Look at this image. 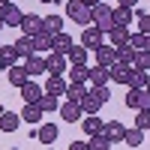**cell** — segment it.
Wrapping results in <instances>:
<instances>
[{
	"label": "cell",
	"mask_w": 150,
	"mask_h": 150,
	"mask_svg": "<svg viewBox=\"0 0 150 150\" xmlns=\"http://www.w3.org/2000/svg\"><path fill=\"white\" fill-rule=\"evenodd\" d=\"M66 18L75 21V24H84V27H90V24H93L90 6H84L81 0H69V3H66Z\"/></svg>",
	"instance_id": "obj_2"
},
{
	"label": "cell",
	"mask_w": 150,
	"mask_h": 150,
	"mask_svg": "<svg viewBox=\"0 0 150 150\" xmlns=\"http://www.w3.org/2000/svg\"><path fill=\"white\" fill-rule=\"evenodd\" d=\"M21 120H24V123H39V120H42V108L36 105V102H24V108H21Z\"/></svg>",
	"instance_id": "obj_24"
},
{
	"label": "cell",
	"mask_w": 150,
	"mask_h": 150,
	"mask_svg": "<svg viewBox=\"0 0 150 150\" xmlns=\"http://www.w3.org/2000/svg\"><path fill=\"white\" fill-rule=\"evenodd\" d=\"M132 60H135V48H132V45H120V48H117V63L132 66Z\"/></svg>",
	"instance_id": "obj_32"
},
{
	"label": "cell",
	"mask_w": 150,
	"mask_h": 150,
	"mask_svg": "<svg viewBox=\"0 0 150 150\" xmlns=\"http://www.w3.org/2000/svg\"><path fill=\"white\" fill-rule=\"evenodd\" d=\"M102 36H105V33L90 24V27H84V33H81V45L87 48V51H96V48L102 45Z\"/></svg>",
	"instance_id": "obj_4"
},
{
	"label": "cell",
	"mask_w": 150,
	"mask_h": 150,
	"mask_svg": "<svg viewBox=\"0 0 150 150\" xmlns=\"http://www.w3.org/2000/svg\"><path fill=\"white\" fill-rule=\"evenodd\" d=\"M21 126V114L15 111H0V132H15Z\"/></svg>",
	"instance_id": "obj_15"
},
{
	"label": "cell",
	"mask_w": 150,
	"mask_h": 150,
	"mask_svg": "<svg viewBox=\"0 0 150 150\" xmlns=\"http://www.w3.org/2000/svg\"><path fill=\"white\" fill-rule=\"evenodd\" d=\"M66 57H69V63H87V48L84 45H72Z\"/></svg>",
	"instance_id": "obj_34"
},
{
	"label": "cell",
	"mask_w": 150,
	"mask_h": 150,
	"mask_svg": "<svg viewBox=\"0 0 150 150\" xmlns=\"http://www.w3.org/2000/svg\"><path fill=\"white\" fill-rule=\"evenodd\" d=\"M66 81H63V75H48V81H45V93H54V96H66Z\"/></svg>",
	"instance_id": "obj_17"
},
{
	"label": "cell",
	"mask_w": 150,
	"mask_h": 150,
	"mask_svg": "<svg viewBox=\"0 0 150 150\" xmlns=\"http://www.w3.org/2000/svg\"><path fill=\"white\" fill-rule=\"evenodd\" d=\"M147 51H150V36H147Z\"/></svg>",
	"instance_id": "obj_48"
},
{
	"label": "cell",
	"mask_w": 150,
	"mask_h": 150,
	"mask_svg": "<svg viewBox=\"0 0 150 150\" xmlns=\"http://www.w3.org/2000/svg\"><path fill=\"white\" fill-rule=\"evenodd\" d=\"M135 126H138L141 132H147V129H150V108H141L138 114H135Z\"/></svg>",
	"instance_id": "obj_39"
},
{
	"label": "cell",
	"mask_w": 150,
	"mask_h": 150,
	"mask_svg": "<svg viewBox=\"0 0 150 150\" xmlns=\"http://www.w3.org/2000/svg\"><path fill=\"white\" fill-rule=\"evenodd\" d=\"M84 96H87V84H75V81H69V87H66V99L81 102Z\"/></svg>",
	"instance_id": "obj_30"
},
{
	"label": "cell",
	"mask_w": 150,
	"mask_h": 150,
	"mask_svg": "<svg viewBox=\"0 0 150 150\" xmlns=\"http://www.w3.org/2000/svg\"><path fill=\"white\" fill-rule=\"evenodd\" d=\"M81 3H84V6H90V9H93L96 3H102V0H81Z\"/></svg>",
	"instance_id": "obj_42"
},
{
	"label": "cell",
	"mask_w": 150,
	"mask_h": 150,
	"mask_svg": "<svg viewBox=\"0 0 150 150\" xmlns=\"http://www.w3.org/2000/svg\"><path fill=\"white\" fill-rule=\"evenodd\" d=\"M141 96H144V87H141V90H138V87H129L126 96H123V102H126V108L138 111V108H141Z\"/></svg>",
	"instance_id": "obj_27"
},
{
	"label": "cell",
	"mask_w": 150,
	"mask_h": 150,
	"mask_svg": "<svg viewBox=\"0 0 150 150\" xmlns=\"http://www.w3.org/2000/svg\"><path fill=\"white\" fill-rule=\"evenodd\" d=\"M138 0H120V6H135Z\"/></svg>",
	"instance_id": "obj_43"
},
{
	"label": "cell",
	"mask_w": 150,
	"mask_h": 150,
	"mask_svg": "<svg viewBox=\"0 0 150 150\" xmlns=\"http://www.w3.org/2000/svg\"><path fill=\"white\" fill-rule=\"evenodd\" d=\"M33 45H36V54H42V51H51V36H48L45 30L39 36H33Z\"/></svg>",
	"instance_id": "obj_36"
},
{
	"label": "cell",
	"mask_w": 150,
	"mask_h": 150,
	"mask_svg": "<svg viewBox=\"0 0 150 150\" xmlns=\"http://www.w3.org/2000/svg\"><path fill=\"white\" fill-rule=\"evenodd\" d=\"M126 87H138V90H141V87H147V72L132 66V75H129V84H126Z\"/></svg>",
	"instance_id": "obj_33"
},
{
	"label": "cell",
	"mask_w": 150,
	"mask_h": 150,
	"mask_svg": "<svg viewBox=\"0 0 150 150\" xmlns=\"http://www.w3.org/2000/svg\"><path fill=\"white\" fill-rule=\"evenodd\" d=\"M129 75H132V66H123V63H114V66H111V81L129 84Z\"/></svg>",
	"instance_id": "obj_29"
},
{
	"label": "cell",
	"mask_w": 150,
	"mask_h": 150,
	"mask_svg": "<svg viewBox=\"0 0 150 150\" xmlns=\"http://www.w3.org/2000/svg\"><path fill=\"white\" fill-rule=\"evenodd\" d=\"M21 33H27V36H39V33H42V15H36V12L24 15V21H21Z\"/></svg>",
	"instance_id": "obj_9"
},
{
	"label": "cell",
	"mask_w": 150,
	"mask_h": 150,
	"mask_svg": "<svg viewBox=\"0 0 150 150\" xmlns=\"http://www.w3.org/2000/svg\"><path fill=\"white\" fill-rule=\"evenodd\" d=\"M18 90H21V99H24V102H39L42 93H45V87H39L36 81H27L24 87H18Z\"/></svg>",
	"instance_id": "obj_14"
},
{
	"label": "cell",
	"mask_w": 150,
	"mask_h": 150,
	"mask_svg": "<svg viewBox=\"0 0 150 150\" xmlns=\"http://www.w3.org/2000/svg\"><path fill=\"white\" fill-rule=\"evenodd\" d=\"M42 108V114H51V111H60V96H54V93H42V99L36 102Z\"/></svg>",
	"instance_id": "obj_25"
},
{
	"label": "cell",
	"mask_w": 150,
	"mask_h": 150,
	"mask_svg": "<svg viewBox=\"0 0 150 150\" xmlns=\"http://www.w3.org/2000/svg\"><path fill=\"white\" fill-rule=\"evenodd\" d=\"M39 3H60V0H39Z\"/></svg>",
	"instance_id": "obj_44"
},
{
	"label": "cell",
	"mask_w": 150,
	"mask_h": 150,
	"mask_svg": "<svg viewBox=\"0 0 150 150\" xmlns=\"http://www.w3.org/2000/svg\"><path fill=\"white\" fill-rule=\"evenodd\" d=\"M87 144H90V150H111V141L105 138L102 132H99V135H90V138H87Z\"/></svg>",
	"instance_id": "obj_35"
},
{
	"label": "cell",
	"mask_w": 150,
	"mask_h": 150,
	"mask_svg": "<svg viewBox=\"0 0 150 150\" xmlns=\"http://www.w3.org/2000/svg\"><path fill=\"white\" fill-rule=\"evenodd\" d=\"M72 45H75V42H72V36L63 33V30L51 36V51H57V54H69V48H72Z\"/></svg>",
	"instance_id": "obj_13"
},
{
	"label": "cell",
	"mask_w": 150,
	"mask_h": 150,
	"mask_svg": "<svg viewBox=\"0 0 150 150\" xmlns=\"http://www.w3.org/2000/svg\"><path fill=\"white\" fill-rule=\"evenodd\" d=\"M69 150H90V144H87V141H72Z\"/></svg>",
	"instance_id": "obj_41"
},
{
	"label": "cell",
	"mask_w": 150,
	"mask_h": 150,
	"mask_svg": "<svg viewBox=\"0 0 150 150\" xmlns=\"http://www.w3.org/2000/svg\"><path fill=\"white\" fill-rule=\"evenodd\" d=\"M24 69H27V75L33 78V75H42V72H48V66H45V57L42 54H30V57H24Z\"/></svg>",
	"instance_id": "obj_11"
},
{
	"label": "cell",
	"mask_w": 150,
	"mask_h": 150,
	"mask_svg": "<svg viewBox=\"0 0 150 150\" xmlns=\"http://www.w3.org/2000/svg\"><path fill=\"white\" fill-rule=\"evenodd\" d=\"M132 21H135L132 6H117L114 9V24H117V27H126V24H132Z\"/></svg>",
	"instance_id": "obj_26"
},
{
	"label": "cell",
	"mask_w": 150,
	"mask_h": 150,
	"mask_svg": "<svg viewBox=\"0 0 150 150\" xmlns=\"http://www.w3.org/2000/svg\"><path fill=\"white\" fill-rule=\"evenodd\" d=\"M123 141H126V147H141V144H144V132H141L138 126H132V129H126Z\"/></svg>",
	"instance_id": "obj_31"
},
{
	"label": "cell",
	"mask_w": 150,
	"mask_h": 150,
	"mask_svg": "<svg viewBox=\"0 0 150 150\" xmlns=\"http://www.w3.org/2000/svg\"><path fill=\"white\" fill-rule=\"evenodd\" d=\"M135 21H138V33L150 36V12H135Z\"/></svg>",
	"instance_id": "obj_40"
},
{
	"label": "cell",
	"mask_w": 150,
	"mask_h": 150,
	"mask_svg": "<svg viewBox=\"0 0 150 150\" xmlns=\"http://www.w3.org/2000/svg\"><path fill=\"white\" fill-rule=\"evenodd\" d=\"M108 81H111V69H108V66H99V63H96V66L90 69V84H93V87H105Z\"/></svg>",
	"instance_id": "obj_18"
},
{
	"label": "cell",
	"mask_w": 150,
	"mask_h": 150,
	"mask_svg": "<svg viewBox=\"0 0 150 150\" xmlns=\"http://www.w3.org/2000/svg\"><path fill=\"white\" fill-rule=\"evenodd\" d=\"M102 126H105V120L99 117V114H87V117L81 120V129H84L87 138H90V135H99V132H102Z\"/></svg>",
	"instance_id": "obj_12"
},
{
	"label": "cell",
	"mask_w": 150,
	"mask_h": 150,
	"mask_svg": "<svg viewBox=\"0 0 150 150\" xmlns=\"http://www.w3.org/2000/svg\"><path fill=\"white\" fill-rule=\"evenodd\" d=\"M102 105H105V102H102V99H99L96 87H93V90H90V93H87V96L81 99V108H84V114H96V111L102 108Z\"/></svg>",
	"instance_id": "obj_19"
},
{
	"label": "cell",
	"mask_w": 150,
	"mask_h": 150,
	"mask_svg": "<svg viewBox=\"0 0 150 150\" xmlns=\"http://www.w3.org/2000/svg\"><path fill=\"white\" fill-rule=\"evenodd\" d=\"M69 81H75V84H90V69H87V63H72Z\"/></svg>",
	"instance_id": "obj_21"
},
{
	"label": "cell",
	"mask_w": 150,
	"mask_h": 150,
	"mask_svg": "<svg viewBox=\"0 0 150 150\" xmlns=\"http://www.w3.org/2000/svg\"><path fill=\"white\" fill-rule=\"evenodd\" d=\"M0 48H3V45H0Z\"/></svg>",
	"instance_id": "obj_49"
},
{
	"label": "cell",
	"mask_w": 150,
	"mask_h": 150,
	"mask_svg": "<svg viewBox=\"0 0 150 150\" xmlns=\"http://www.w3.org/2000/svg\"><path fill=\"white\" fill-rule=\"evenodd\" d=\"M6 81H9L12 87H24V84L30 81V75H27L24 66H12V69H6Z\"/></svg>",
	"instance_id": "obj_16"
},
{
	"label": "cell",
	"mask_w": 150,
	"mask_h": 150,
	"mask_svg": "<svg viewBox=\"0 0 150 150\" xmlns=\"http://www.w3.org/2000/svg\"><path fill=\"white\" fill-rule=\"evenodd\" d=\"M132 66H135V69H144V72H150V51H135Z\"/></svg>",
	"instance_id": "obj_37"
},
{
	"label": "cell",
	"mask_w": 150,
	"mask_h": 150,
	"mask_svg": "<svg viewBox=\"0 0 150 150\" xmlns=\"http://www.w3.org/2000/svg\"><path fill=\"white\" fill-rule=\"evenodd\" d=\"M60 117H63L66 123H78V120L84 117V108H81V102H72V99H66V102L60 105Z\"/></svg>",
	"instance_id": "obj_5"
},
{
	"label": "cell",
	"mask_w": 150,
	"mask_h": 150,
	"mask_svg": "<svg viewBox=\"0 0 150 150\" xmlns=\"http://www.w3.org/2000/svg\"><path fill=\"white\" fill-rule=\"evenodd\" d=\"M90 15H93V27H99L102 33H108L111 27H117V24H114V9H111L105 0H102V3H96V6L90 9Z\"/></svg>",
	"instance_id": "obj_1"
},
{
	"label": "cell",
	"mask_w": 150,
	"mask_h": 150,
	"mask_svg": "<svg viewBox=\"0 0 150 150\" xmlns=\"http://www.w3.org/2000/svg\"><path fill=\"white\" fill-rule=\"evenodd\" d=\"M0 18H3V24H6V27H21L24 12L15 6V0H12V3H3V6H0Z\"/></svg>",
	"instance_id": "obj_3"
},
{
	"label": "cell",
	"mask_w": 150,
	"mask_h": 150,
	"mask_svg": "<svg viewBox=\"0 0 150 150\" xmlns=\"http://www.w3.org/2000/svg\"><path fill=\"white\" fill-rule=\"evenodd\" d=\"M45 66H48V75H63L66 72V54L51 51V54L45 57Z\"/></svg>",
	"instance_id": "obj_10"
},
{
	"label": "cell",
	"mask_w": 150,
	"mask_h": 150,
	"mask_svg": "<svg viewBox=\"0 0 150 150\" xmlns=\"http://www.w3.org/2000/svg\"><path fill=\"white\" fill-rule=\"evenodd\" d=\"M105 36H108V45H114V48L129 45V30H126V27H111Z\"/></svg>",
	"instance_id": "obj_20"
},
{
	"label": "cell",
	"mask_w": 150,
	"mask_h": 150,
	"mask_svg": "<svg viewBox=\"0 0 150 150\" xmlns=\"http://www.w3.org/2000/svg\"><path fill=\"white\" fill-rule=\"evenodd\" d=\"M0 66H3V69L18 66V51H15V45H3V48H0Z\"/></svg>",
	"instance_id": "obj_22"
},
{
	"label": "cell",
	"mask_w": 150,
	"mask_h": 150,
	"mask_svg": "<svg viewBox=\"0 0 150 150\" xmlns=\"http://www.w3.org/2000/svg\"><path fill=\"white\" fill-rule=\"evenodd\" d=\"M147 90H150V72H147Z\"/></svg>",
	"instance_id": "obj_45"
},
{
	"label": "cell",
	"mask_w": 150,
	"mask_h": 150,
	"mask_svg": "<svg viewBox=\"0 0 150 150\" xmlns=\"http://www.w3.org/2000/svg\"><path fill=\"white\" fill-rule=\"evenodd\" d=\"M57 135H60V129H57V123H54V120H48V123H42V126L36 129V138H39L42 144H48V147L57 141Z\"/></svg>",
	"instance_id": "obj_8"
},
{
	"label": "cell",
	"mask_w": 150,
	"mask_h": 150,
	"mask_svg": "<svg viewBox=\"0 0 150 150\" xmlns=\"http://www.w3.org/2000/svg\"><path fill=\"white\" fill-rule=\"evenodd\" d=\"M3 27H6V24H3V18H0V30H3Z\"/></svg>",
	"instance_id": "obj_46"
},
{
	"label": "cell",
	"mask_w": 150,
	"mask_h": 150,
	"mask_svg": "<svg viewBox=\"0 0 150 150\" xmlns=\"http://www.w3.org/2000/svg\"><path fill=\"white\" fill-rule=\"evenodd\" d=\"M129 45L135 51H147V33H129Z\"/></svg>",
	"instance_id": "obj_38"
},
{
	"label": "cell",
	"mask_w": 150,
	"mask_h": 150,
	"mask_svg": "<svg viewBox=\"0 0 150 150\" xmlns=\"http://www.w3.org/2000/svg\"><path fill=\"white\" fill-rule=\"evenodd\" d=\"M93 54H96V63H99V66H108V69H111V66L117 63V48H114V45H105V42H102Z\"/></svg>",
	"instance_id": "obj_6"
},
{
	"label": "cell",
	"mask_w": 150,
	"mask_h": 150,
	"mask_svg": "<svg viewBox=\"0 0 150 150\" xmlns=\"http://www.w3.org/2000/svg\"><path fill=\"white\" fill-rule=\"evenodd\" d=\"M15 45V51H18V57H30V54H36V45H33V36H27V33H21V39L18 42H12Z\"/></svg>",
	"instance_id": "obj_23"
},
{
	"label": "cell",
	"mask_w": 150,
	"mask_h": 150,
	"mask_svg": "<svg viewBox=\"0 0 150 150\" xmlns=\"http://www.w3.org/2000/svg\"><path fill=\"white\" fill-rule=\"evenodd\" d=\"M3 3H12V0H0V6H3Z\"/></svg>",
	"instance_id": "obj_47"
},
{
	"label": "cell",
	"mask_w": 150,
	"mask_h": 150,
	"mask_svg": "<svg viewBox=\"0 0 150 150\" xmlns=\"http://www.w3.org/2000/svg\"><path fill=\"white\" fill-rule=\"evenodd\" d=\"M42 30H45L48 36L60 33V30H63V18H60V15H45V18H42Z\"/></svg>",
	"instance_id": "obj_28"
},
{
	"label": "cell",
	"mask_w": 150,
	"mask_h": 150,
	"mask_svg": "<svg viewBox=\"0 0 150 150\" xmlns=\"http://www.w3.org/2000/svg\"><path fill=\"white\" fill-rule=\"evenodd\" d=\"M102 135H105V138H108L111 144H117V141H123V135H126V126H123L120 120H105Z\"/></svg>",
	"instance_id": "obj_7"
}]
</instances>
